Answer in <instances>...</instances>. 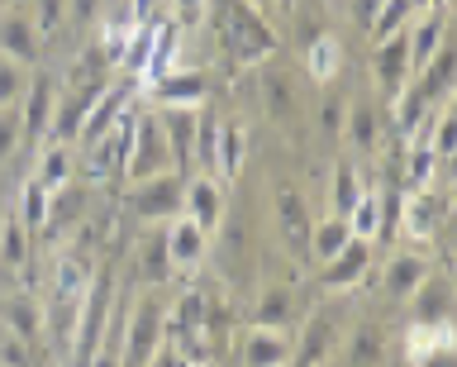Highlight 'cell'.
Wrapping results in <instances>:
<instances>
[{
  "mask_svg": "<svg viewBox=\"0 0 457 367\" xmlns=\"http://www.w3.org/2000/svg\"><path fill=\"white\" fill-rule=\"evenodd\" d=\"M110 305H114V277L110 272H91L77 305V324H71V367H91V358L100 353V338H105L110 324Z\"/></svg>",
  "mask_w": 457,
  "mask_h": 367,
  "instance_id": "6da1fadb",
  "label": "cell"
},
{
  "mask_svg": "<svg viewBox=\"0 0 457 367\" xmlns=\"http://www.w3.org/2000/svg\"><path fill=\"white\" fill-rule=\"evenodd\" d=\"M220 38L224 53H234L238 63H262L271 48H277V34L262 20V10L248 5V0H224V15H220Z\"/></svg>",
  "mask_w": 457,
  "mask_h": 367,
  "instance_id": "7a4b0ae2",
  "label": "cell"
},
{
  "mask_svg": "<svg viewBox=\"0 0 457 367\" xmlns=\"http://www.w3.org/2000/svg\"><path fill=\"white\" fill-rule=\"evenodd\" d=\"M167 344V305H157L153 296H138L124 315L120 334V367H148L153 353Z\"/></svg>",
  "mask_w": 457,
  "mask_h": 367,
  "instance_id": "3957f363",
  "label": "cell"
},
{
  "mask_svg": "<svg viewBox=\"0 0 457 367\" xmlns=\"http://www.w3.org/2000/svg\"><path fill=\"white\" fill-rule=\"evenodd\" d=\"M162 172H177V167H171L162 120L134 110V129H129V148H124V177L129 181H148V177H162Z\"/></svg>",
  "mask_w": 457,
  "mask_h": 367,
  "instance_id": "277c9868",
  "label": "cell"
},
{
  "mask_svg": "<svg viewBox=\"0 0 457 367\" xmlns=\"http://www.w3.org/2000/svg\"><path fill=\"white\" fill-rule=\"evenodd\" d=\"M181 201H186V177L181 172H162V177H148V181H134L129 191V210L138 220H177L181 215Z\"/></svg>",
  "mask_w": 457,
  "mask_h": 367,
  "instance_id": "5b68a950",
  "label": "cell"
},
{
  "mask_svg": "<svg viewBox=\"0 0 457 367\" xmlns=\"http://www.w3.org/2000/svg\"><path fill=\"white\" fill-rule=\"evenodd\" d=\"M443 215H448V196L434 191V187H420V191H410L405 201H400L395 224L410 238H434L443 229Z\"/></svg>",
  "mask_w": 457,
  "mask_h": 367,
  "instance_id": "8992f818",
  "label": "cell"
},
{
  "mask_svg": "<svg viewBox=\"0 0 457 367\" xmlns=\"http://www.w3.org/2000/svg\"><path fill=\"white\" fill-rule=\"evenodd\" d=\"M157 120H162V134H167V148H171V167L186 177L195 163V129H200V110H186V105H157Z\"/></svg>",
  "mask_w": 457,
  "mask_h": 367,
  "instance_id": "52a82bcc",
  "label": "cell"
},
{
  "mask_svg": "<svg viewBox=\"0 0 457 367\" xmlns=\"http://www.w3.org/2000/svg\"><path fill=\"white\" fill-rule=\"evenodd\" d=\"M367 267H371V238H348L334 258L328 263H320V287H328V291H348V287H357V281L367 277Z\"/></svg>",
  "mask_w": 457,
  "mask_h": 367,
  "instance_id": "ba28073f",
  "label": "cell"
},
{
  "mask_svg": "<svg viewBox=\"0 0 457 367\" xmlns=\"http://www.w3.org/2000/svg\"><path fill=\"white\" fill-rule=\"evenodd\" d=\"M371 77H377L386 101L410 81V29H400V34H391V38L377 44V53H371Z\"/></svg>",
  "mask_w": 457,
  "mask_h": 367,
  "instance_id": "9c48e42d",
  "label": "cell"
},
{
  "mask_svg": "<svg viewBox=\"0 0 457 367\" xmlns=\"http://www.w3.org/2000/svg\"><path fill=\"white\" fill-rule=\"evenodd\" d=\"M20 101H24V105H20L24 138L38 148V138L53 129V105H57V87H53V77H43V72H38V77L24 87V96H20Z\"/></svg>",
  "mask_w": 457,
  "mask_h": 367,
  "instance_id": "30bf717a",
  "label": "cell"
},
{
  "mask_svg": "<svg viewBox=\"0 0 457 367\" xmlns=\"http://www.w3.org/2000/svg\"><path fill=\"white\" fill-rule=\"evenodd\" d=\"M310 205H305V196H300V187H291V181H281L277 187V229L286 238V248H295V253H305L310 244Z\"/></svg>",
  "mask_w": 457,
  "mask_h": 367,
  "instance_id": "8fae6325",
  "label": "cell"
},
{
  "mask_svg": "<svg viewBox=\"0 0 457 367\" xmlns=\"http://www.w3.org/2000/svg\"><path fill=\"white\" fill-rule=\"evenodd\" d=\"M210 96V77L205 72H167L153 81V101L157 105H186V110H200Z\"/></svg>",
  "mask_w": 457,
  "mask_h": 367,
  "instance_id": "7c38bea8",
  "label": "cell"
},
{
  "mask_svg": "<svg viewBox=\"0 0 457 367\" xmlns=\"http://www.w3.org/2000/svg\"><path fill=\"white\" fill-rule=\"evenodd\" d=\"M38 29H34V20L24 15V10H10V15H0V53H5L10 63H20L29 67L38 58Z\"/></svg>",
  "mask_w": 457,
  "mask_h": 367,
  "instance_id": "4fadbf2b",
  "label": "cell"
},
{
  "mask_svg": "<svg viewBox=\"0 0 457 367\" xmlns=\"http://www.w3.org/2000/svg\"><path fill=\"white\" fill-rule=\"evenodd\" d=\"M0 324H5L10 334H20L29 348L43 358V305L34 296H10L5 305H0Z\"/></svg>",
  "mask_w": 457,
  "mask_h": 367,
  "instance_id": "5bb4252c",
  "label": "cell"
},
{
  "mask_svg": "<svg viewBox=\"0 0 457 367\" xmlns=\"http://www.w3.org/2000/svg\"><path fill=\"white\" fill-rule=\"evenodd\" d=\"M343 367H386V329L377 320H357L348 344H343Z\"/></svg>",
  "mask_w": 457,
  "mask_h": 367,
  "instance_id": "9a60e30c",
  "label": "cell"
},
{
  "mask_svg": "<svg viewBox=\"0 0 457 367\" xmlns=\"http://www.w3.org/2000/svg\"><path fill=\"white\" fill-rule=\"evenodd\" d=\"M129 110V87H105V96H100V101L91 105V115L81 120V148H91L96 138H105L114 124H120V115Z\"/></svg>",
  "mask_w": 457,
  "mask_h": 367,
  "instance_id": "2e32d148",
  "label": "cell"
},
{
  "mask_svg": "<svg viewBox=\"0 0 457 367\" xmlns=\"http://www.w3.org/2000/svg\"><path fill=\"white\" fill-rule=\"evenodd\" d=\"M291 363V344H286L281 329H262L253 324L243 334V367H286Z\"/></svg>",
  "mask_w": 457,
  "mask_h": 367,
  "instance_id": "e0dca14e",
  "label": "cell"
},
{
  "mask_svg": "<svg viewBox=\"0 0 457 367\" xmlns=\"http://www.w3.org/2000/svg\"><path fill=\"white\" fill-rule=\"evenodd\" d=\"M205 244H210V234L200 229L191 215H177V220H171V229H167L171 267H195L200 258H205Z\"/></svg>",
  "mask_w": 457,
  "mask_h": 367,
  "instance_id": "ac0fdd59",
  "label": "cell"
},
{
  "mask_svg": "<svg viewBox=\"0 0 457 367\" xmlns=\"http://www.w3.org/2000/svg\"><path fill=\"white\" fill-rule=\"evenodd\" d=\"M343 124H348V148L353 153H377L381 144V110L371 101H353L343 110Z\"/></svg>",
  "mask_w": 457,
  "mask_h": 367,
  "instance_id": "d6986e66",
  "label": "cell"
},
{
  "mask_svg": "<svg viewBox=\"0 0 457 367\" xmlns=\"http://www.w3.org/2000/svg\"><path fill=\"white\" fill-rule=\"evenodd\" d=\"M220 210H224V201H220V187H214V177H195V181H186V201H181V215H191L200 229H214L220 224Z\"/></svg>",
  "mask_w": 457,
  "mask_h": 367,
  "instance_id": "ffe728a7",
  "label": "cell"
},
{
  "mask_svg": "<svg viewBox=\"0 0 457 367\" xmlns=\"http://www.w3.org/2000/svg\"><path fill=\"white\" fill-rule=\"evenodd\" d=\"M410 301H414V324L448 320V301H453V291H448V277H434V272H424V281L410 291Z\"/></svg>",
  "mask_w": 457,
  "mask_h": 367,
  "instance_id": "44dd1931",
  "label": "cell"
},
{
  "mask_svg": "<svg viewBox=\"0 0 457 367\" xmlns=\"http://www.w3.org/2000/svg\"><path fill=\"white\" fill-rule=\"evenodd\" d=\"M343 72V44L334 34H314L305 44V77H314L320 87H328Z\"/></svg>",
  "mask_w": 457,
  "mask_h": 367,
  "instance_id": "7402d4cb",
  "label": "cell"
},
{
  "mask_svg": "<svg viewBox=\"0 0 457 367\" xmlns=\"http://www.w3.org/2000/svg\"><path fill=\"white\" fill-rule=\"evenodd\" d=\"M338 348V329L328 315H314L305 324V338H300V353H295V367H320L324 358H334Z\"/></svg>",
  "mask_w": 457,
  "mask_h": 367,
  "instance_id": "603a6c76",
  "label": "cell"
},
{
  "mask_svg": "<svg viewBox=\"0 0 457 367\" xmlns=\"http://www.w3.org/2000/svg\"><path fill=\"white\" fill-rule=\"evenodd\" d=\"M428 263L420 258V253H395L391 263H386V296L391 301H410V291L424 281Z\"/></svg>",
  "mask_w": 457,
  "mask_h": 367,
  "instance_id": "cb8c5ba5",
  "label": "cell"
},
{
  "mask_svg": "<svg viewBox=\"0 0 457 367\" xmlns=\"http://www.w3.org/2000/svg\"><path fill=\"white\" fill-rule=\"evenodd\" d=\"M243 148H248L243 124H238V120H224L220 129H214V172H220V177H238Z\"/></svg>",
  "mask_w": 457,
  "mask_h": 367,
  "instance_id": "d4e9b609",
  "label": "cell"
},
{
  "mask_svg": "<svg viewBox=\"0 0 457 367\" xmlns=\"http://www.w3.org/2000/svg\"><path fill=\"white\" fill-rule=\"evenodd\" d=\"M348 238H353L348 220H343V215H328V220H320V224H310V244H305V253H310L314 263H328L343 244H348Z\"/></svg>",
  "mask_w": 457,
  "mask_h": 367,
  "instance_id": "484cf974",
  "label": "cell"
},
{
  "mask_svg": "<svg viewBox=\"0 0 457 367\" xmlns=\"http://www.w3.org/2000/svg\"><path fill=\"white\" fill-rule=\"evenodd\" d=\"M420 15V0H381L377 5V15H371V24H367V34L377 38H391V34H400V29H410V20Z\"/></svg>",
  "mask_w": 457,
  "mask_h": 367,
  "instance_id": "4316f807",
  "label": "cell"
},
{
  "mask_svg": "<svg viewBox=\"0 0 457 367\" xmlns=\"http://www.w3.org/2000/svg\"><path fill=\"white\" fill-rule=\"evenodd\" d=\"M171 253H167V229L162 234H153V238H143V248H138V277L148 281V287H162V281H171Z\"/></svg>",
  "mask_w": 457,
  "mask_h": 367,
  "instance_id": "83f0119b",
  "label": "cell"
},
{
  "mask_svg": "<svg viewBox=\"0 0 457 367\" xmlns=\"http://www.w3.org/2000/svg\"><path fill=\"white\" fill-rule=\"evenodd\" d=\"M357 196H362L357 163H353V158H338V163H334V181H328V205H334V215L348 220V210L357 205Z\"/></svg>",
  "mask_w": 457,
  "mask_h": 367,
  "instance_id": "f1b7e54d",
  "label": "cell"
},
{
  "mask_svg": "<svg viewBox=\"0 0 457 367\" xmlns=\"http://www.w3.org/2000/svg\"><path fill=\"white\" fill-rule=\"evenodd\" d=\"M438 348H453V320L410 324V334H405V353H410V363H420V358H428V353H438Z\"/></svg>",
  "mask_w": 457,
  "mask_h": 367,
  "instance_id": "f546056e",
  "label": "cell"
},
{
  "mask_svg": "<svg viewBox=\"0 0 457 367\" xmlns=\"http://www.w3.org/2000/svg\"><path fill=\"white\" fill-rule=\"evenodd\" d=\"M295 315L291 305V291L286 287H267L257 296V310H253V324H262V329H286V320Z\"/></svg>",
  "mask_w": 457,
  "mask_h": 367,
  "instance_id": "4dcf8cb0",
  "label": "cell"
},
{
  "mask_svg": "<svg viewBox=\"0 0 457 367\" xmlns=\"http://www.w3.org/2000/svg\"><path fill=\"white\" fill-rule=\"evenodd\" d=\"M29 244H34V234H29L24 220L10 210L5 229H0V267H24L29 263Z\"/></svg>",
  "mask_w": 457,
  "mask_h": 367,
  "instance_id": "1f68e13d",
  "label": "cell"
},
{
  "mask_svg": "<svg viewBox=\"0 0 457 367\" xmlns=\"http://www.w3.org/2000/svg\"><path fill=\"white\" fill-rule=\"evenodd\" d=\"M262 96H267V115L277 120V124H291L300 115V105H295V96H291V81H286L281 72H267L262 77Z\"/></svg>",
  "mask_w": 457,
  "mask_h": 367,
  "instance_id": "d6a6232c",
  "label": "cell"
},
{
  "mask_svg": "<svg viewBox=\"0 0 457 367\" xmlns=\"http://www.w3.org/2000/svg\"><path fill=\"white\" fill-rule=\"evenodd\" d=\"M14 215L24 220V229L38 238V229L48 224V187H38V177H29L24 181V196H20V210Z\"/></svg>",
  "mask_w": 457,
  "mask_h": 367,
  "instance_id": "836d02e7",
  "label": "cell"
},
{
  "mask_svg": "<svg viewBox=\"0 0 457 367\" xmlns=\"http://www.w3.org/2000/svg\"><path fill=\"white\" fill-rule=\"evenodd\" d=\"M348 229L357 238H377L381 234V191H362L357 205L348 210Z\"/></svg>",
  "mask_w": 457,
  "mask_h": 367,
  "instance_id": "e575fe53",
  "label": "cell"
},
{
  "mask_svg": "<svg viewBox=\"0 0 457 367\" xmlns=\"http://www.w3.org/2000/svg\"><path fill=\"white\" fill-rule=\"evenodd\" d=\"M34 177H38V187H48V191L67 187V181H71V153H67V144H57V148L43 153L38 167H34Z\"/></svg>",
  "mask_w": 457,
  "mask_h": 367,
  "instance_id": "d590c367",
  "label": "cell"
},
{
  "mask_svg": "<svg viewBox=\"0 0 457 367\" xmlns=\"http://www.w3.org/2000/svg\"><path fill=\"white\" fill-rule=\"evenodd\" d=\"M24 144V124H20V105H0V167L14 158V148Z\"/></svg>",
  "mask_w": 457,
  "mask_h": 367,
  "instance_id": "8d00e7d4",
  "label": "cell"
},
{
  "mask_svg": "<svg viewBox=\"0 0 457 367\" xmlns=\"http://www.w3.org/2000/svg\"><path fill=\"white\" fill-rule=\"evenodd\" d=\"M0 367H38V353L20 334H10L5 324H0Z\"/></svg>",
  "mask_w": 457,
  "mask_h": 367,
  "instance_id": "74e56055",
  "label": "cell"
},
{
  "mask_svg": "<svg viewBox=\"0 0 457 367\" xmlns=\"http://www.w3.org/2000/svg\"><path fill=\"white\" fill-rule=\"evenodd\" d=\"M453 144H457V120H453V105L443 101V110H438V120H434V158L438 163H448L453 158Z\"/></svg>",
  "mask_w": 457,
  "mask_h": 367,
  "instance_id": "f35d334b",
  "label": "cell"
},
{
  "mask_svg": "<svg viewBox=\"0 0 457 367\" xmlns=\"http://www.w3.org/2000/svg\"><path fill=\"white\" fill-rule=\"evenodd\" d=\"M24 87H29V67L0 58V105H20Z\"/></svg>",
  "mask_w": 457,
  "mask_h": 367,
  "instance_id": "ab89813d",
  "label": "cell"
},
{
  "mask_svg": "<svg viewBox=\"0 0 457 367\" xmlns=\"http://www.w3.org/2000/svg\"><path fill=\"white\" fill-rule=\"evenodd\" d=\"M434 167H438V158H434V148L424 144H414L410 148V191H420V187H434Z\"/></svg>",
  "mask_w": 457,
  "mask_h": 367,
  "instance_id": "60d3db41",
  "label": "cell"
},
{
  "mask_svg": "<svg viewBox=\"0 0 457 367\" xmlns=\"http://www.w3.org/2000/svg\"><path fill=\"white\" fill-rule=\"evenodd\" d=\"M62 15H67V0H38V20H34L38 38H48L57 24H62Z\"/></svg>",
  "mask_w": 457,
  "mask_h": 367,
  "instance_id": "b9f144b4",
  "label": "cell"
},
{
  "mask_svg": "<svg viewBox=\"0 0 457 367\" xmlns=\"http://www.w3.org/2000/svg\"><path fill=\"white\" fill-rule=\"evenodd\" d=\"M171 15H177V29H186V24H200L210 15V0H171Z\"/></svg>",
  "mask_w": 457,
  "mask_h": 367,
  "instance_id": "7bdbcfd3",
  "label": "cell"
},
{
  "mask_svg": "<svg viewBox=\"0 0 457 367\" xmlns=\"http://www.w3.org/2000/svg\"><path fill=\"white\" fill-rule=\"evenodd\" d=\"M324 129H328V134L343 129V101H334V96L324 101Z\"/></svg>",
  "mask_w": 457,
  "mask_h": 367,
  "instance_id": "ee69618b",
  "label": "cell"
},
{
  "mask_svg": "<svg viewBox=\"0 0 457 367\" xmlns=\"http://www.w3.org/2000/svg\"><path fill=\"white\" fill-rule=\"evenodd\" d=\"M67 10H71L81 24H91V20L100 15V0H67Z\"/></svg>",
  "mask_w": 457,
  "mask_h": 367,
  "instance_id": "f6af8a7d",
  "label": "cell"
},
{
  "mask_svg": "<svg viewBox=\"0 0 457 367\" xmlns=\"http://www.w3.org/2000/svg\"><path fill=\"white\" fill-rule=\"evenodd\" d=\"M377 5H381V0H353V15H357V24H362V29L371 24V15H377Z\"/></svg>",
  "mask_w": 457,
  "mask_h": 367,
  "instance_id": "bcb514c9",
  "label": "cell"
},
{
  "mask_svg": "<svg viewBox=\"0 0 457 367\" xmlns=\"http://www.w3.org/2000/svg\"><path fill=\"white\" fill-rule=\"evenodd\" d=\"M414 367H453V348H438V353H428V358H420Z\"/></svg>",
  "mask_w": 457,
  "mask_h": 367,
  "instance_id": "7dc6e473",
  "label": "cell"
},
{
  "mask_svg": "<svg viewBox=\"0 0 457 367\" xmlns=\"http://www.w3.org/2000/svg\"><path fill=\"white\" fill-rule=\"evenodd\" d=\"M5 215H10V205H5V201H0V229H5Z\"/></svg>",
  "mask_w": 457,
  "mask_h": 367,
  "instance_id": "c3c4849f",
  "label": "cell"
},
{
  "mask_svg": "<svg viewBox=\"0 0 457 367\" xmlns=\"http://www.w3.org/2000/svg\"><path fill=\"white\" fill-rule=\"evenodd\" d=\"M248 5H257V10H262V5H267V0H248Z\"/></svg>",
  "mask_w": 457,
  "mask_h": 367,
  "instance_id": "681fc988",
  "label": "cell"
},
{
  "mask_svg": "<svg viewBox=\"0 0 457 367\" xmlns=\"http://www.w3.org/2000/svg\"><path fill=\"white\" fill-rule=\"evenodd\" d=\"M424 5H428V0H420V10H424Z\"/></svg>",
  "mask_w": 457,
  "mask_h": 367,
  "instance_id": "f907efd6",
  "label": "cell"
},
{
  "mask_svg": "<svg viewBox=\"0 0 457 367\" xmlns=\"http://www.w3.org/2000/svg\"><path fill=\"white\" fill-rule=\"evenodd\" d=\"M286 367H291V363H286Z\"/></svg>",
  "mask_w": 457,
  "mask_h": 367,
  "instance_id": "816d5d0a",
  "label": "cell"
}]
</instances>
